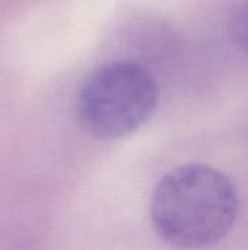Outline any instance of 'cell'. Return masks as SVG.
Instances as JSON below:
<instances>
[{
	"mask_svg": "<svg viewBox=\"0 0 248 250\" xmlns=\"http://www.w3.org/2000/svg\"><path fill=\"white\" fill-rule=\"evenodd\" d=\"M232 182L205 164L174 168L161 179L151 199V223L172 248L196 250L222 242L238 215Z\"/></svg>",
	"mask_w": 248,
	"mask_h": 250,
	"instance_id": "1",
	"label": "cell"
},
{
	"mask_svg": "<svg viewBox=\"0 0 248 250\" xmlns=\"http://www.w3.org/2000/svg\"><path fill=\"white\" fill-rule=\"evenodd\" d=\"M158 98L156 82L145 67L129 62L108 63L83 82L77 95V117L92 136L121 139L151 119Z\"/></svg>",
	"mask_w": 248,
	"mask_h": 250,
	"instance_id": "2",
	"label": "cell"
},
{
	"mask_svg": "<svg viewBox=\"0 0 248 250\" xmlns=\"http://www.w3.org/2000/svg\"><path fill=\"white\" fill-rule=\"evenodd\" d=\"M231 37L234 42L248 51V0H244L231 19Z\"/></svg>",
	"mask_w": 248,
	"mask_h": 250,
	"instance_id": "3",
	"label": "cell"
}]
</instances>
